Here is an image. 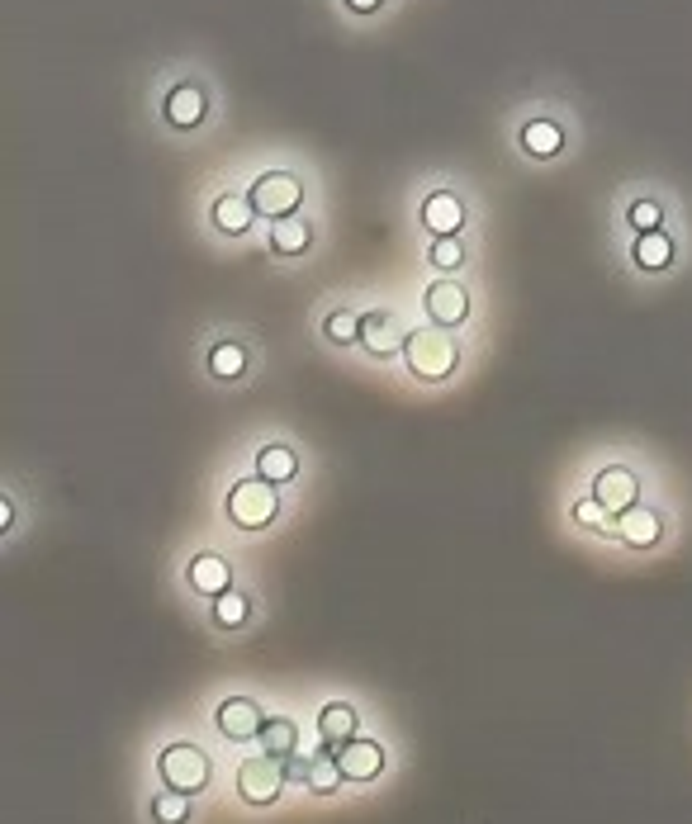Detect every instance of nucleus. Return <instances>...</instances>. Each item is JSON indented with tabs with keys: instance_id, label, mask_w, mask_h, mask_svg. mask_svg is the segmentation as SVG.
<instances>
[{
	"instance_id": "f257e3e1",
	"label": "nucleus",
	"mask_w": 692,
	"mask_h": 824,
	"mask_svg": "<svg viewBox=\"0 0 692 824\" xmlns=\"http://www.w3.org/2000/svg\"><path fill=\"white\" fill-rule=\"evenodd\" d=\"M403 360H408V370L418 379H427V384H437V379H446L451 370H456V360H460V346L446 332H408V341H403Z\"/></svg>"
},
{
	"instance_id": "f03ea898",
	"label": "nucleus",
	"mask_w": 692,
	"mask_h": 824,
	"mask_svg": "<svg viewBox=\"0 0 692 824\" xmlns=\"http://www.w3.org/2000/svg\"><path fill=\"white\" fill-rule=\"evenodd\" d=\"M275 512H280V498H275V484H266V479H242V484L228 493V517H233L242 531L271 526Z\"/></svg>"
},
{
	"instance_id": "7ed1b4c3",
	"label": "nucleus",
	"mask_w": 692,
	"mask_h": 824,
	"mask_svg": "<svg viewBox=\"0 0 692 824\" xmlns=\"http://www.w3.org/2000/svg\"><path fill=\"white\" fill-rule=\"evenodd\" d=\"M285 758H271V753H256L247 758L242 768H237V791H242V801H252V806H271L280 801V791H285Z\"/></svg>"
},
{
	"instance_id": "20e7f679",
	"label": "nucleus",
	"mask_w": 692,
	"mask_h": 824,
	"mask_svg": "<svg viewBox=\"0 0 692 824\" xmlns=\"http://www.w3.org/2000/svg\"><path fill=\"white\" fill-rule=\"evenodd\" d=\"M157 768H162L166 787L185 791V796L204 791V782H209V758H204V749H195V744H171V749L157 758Z\"/></svg>"
},
{
	"instance_id": "39448f33",
	"label": "nucleus",
	"mask_w": 692,
	"mask_h": 824,
	"mask_svg": "<svg viewBox=\"0 0 692 824\" xmlns=\"http://www.w3.org/2000/svg\"><path fill=\"white\" fill-rule=\"evenodd\" d=\"M252 209L256 214H266V218H290L294 209H299V199H304V185L290 176V171H266V176L252 185Z\"/></svg>"
},
{
	"instance_id": "423d86ee",
	"label": "nucleus",
	"mask_w": 692,
	"mask_h": 824,
	"mask_svg": "<svg viewBox=\"0 0 692 824\" xmlns=\"http://www.w3.org/2000/svg\"><path fill=\"white\" fill-rule=\"evenodd\" d=\"M422 308H427V318H432L437 327H460L465 318H470V294H465V285L441 280V285H432L427 294H422Z\"/></svg>"
},
{
	"instance_id": "0eeeda50",
	"label": "nucleus",
	"mask_w": 692,
	"mask_h": 824,
	"mask_svg": "<svg viewBox=\"0 0 692 824\" xmlns=\"http://www.w3.org/2000/svg\"><path fill=\"white\" fill-rule=\"evenodd\" d=\"M593 498L612 512V517H621L626 507H636L640 502V484H636V474L631 469H621V465H612V469H602L598 474V484H593Z\"/></svg>"
},
{
	"instance_id": "6e6552de",
	"label": "nucleus",
	"mask_w": 692,
	"mask_h": 824,
	"mask_svg": "<svg viewBox=\"0 0 692 824\" xmlns=\"http://www.w3.org/2000/svg\"><path fill=\"white\" fill-rule=\"evenodd\" d=\"M337 768H342L346 782H370L384 772V749L375 739H351L337 749Z\"/></svg>"
},
{
	"instance_id": "1a4fd4ad",
	"label": "nucleus",
	"mask_w": 692,
	"mask_h": 824,
	"mask_svg": "<svg viewBox=\"0 0 692 824\" xmlns=\"http://www.w3.org/2000/svg\"><path fill=\"white\" fill-rule=\"evenodd\" d=\"M403 341H408V332L399 327L394 313H365L361 318V346L370 356H394V351H403Z\"/></svg>"
},
{
	"instance_id": "9d476101",
	"label": "nucleus",
	"mask_w": 692,
	"mask_h": 824,
	"mask_svg": "<svg viewBox=\"0 0 692 824\" xmlns=\"http://www.w3.org/2000/svg\"><path fill=\"white\" fill-rule=\"evenodd\" d=\"M261 725H266V716H261V706H256V701L228 697L219 706V730L228 739H237V744H242V739H256V735H261Z\"/></svg>"
},
{
	"instance_id": "9b49d317",
	"label": "nucleus",
	"mask_w": 692,
	"mask_h": 824,
	"mask_svg": "<svg viewBox=\"0 0 692 824\" xmlns=\"http://www.w3.org/2000/svg\"><path fill=\"white\" fill-rule=\"evenodd\" d=\"M617 536L626 540V545H636V550H650L659 536H664V521H659V512H650V507H626L617 517Z\"/></svg>"
},
{
	"instance_id": "f8f14e48",
	"label": "nucleus",
	"mask_w": 692,
	"mask_h": 824,
	"mask_svg": "<svg viewBox=\"0 0 692 824\" xmlns=\"http://www.w3.org/2000/svg\"><path fill=\"white\" fill-rule=\"evenodd\" d=\"M422 223L437 237H456V228L465 223V204L451 190H437V195H427V204H422Z\"/></svg>"
},
{
	"instance_id": "ddd939ff",
	"label": "nucleus",
	"mask_w": 692,
	"mask_h": 824,
	"mask_svg": "<svg viewBox=\"0 0 692 824\" xmlns=\"http://www.w3.org/2000/svg\"><path fill=\"white\" fill-rule=\"evenodd\" d=\"M356 725H361V716L346 706V701H332L328 711L318 716V730H323V744H328L332 753L342 749V744H351L356 739Z\"/></svg>"
},
{
	"instance_id": "4468645a",
	"label": "nucleus",
	"mask_w": 692,
	"mask_h": 824,
	"mask_svg": "<svg viewBox=\"0 0 692 824\" xmlns=\"http://www.w3.org/2000/svg\"><path fill=\"white\" fill-rule=\"evenodd\" d=\"M228 583H233V569H228L219 555H195L190 559V588L195 592L219 597V592H228Z\"/></svg>"
},
{
	"instance_id": "2eb2a0df",
	"label": "nucleus",
	"mask_w": 692,
	"mask_h": 824,
	"mask_svg": "<svg viewBox=\"0 0 692 824\" xmlns=\"http://www.w3.org/2000/svg\"><path fill=\"white\" fill-rule=\"evenodd\" d=\"M166 119L181 128H195L204 119V90L200 86H176L166 95Z\"/></svg>"
},
{
	"instance_id": "dca6fc26",
	"label": "nucleus",
	"mask_w": 692,
	"mask_h": 824,
	"mask_svg": "<svg viewBox=\"0 0 692 824\" xmlns=\"http://www.w3.org/2000/svg\"><path fill=\"white\" fill-rule=\"evenodd\" d=\"M342 782H346V777H342V768H337V753L323 744V753H313L309 772H304V787L318 791V796H332V791L342 787Z\"/></svg>"
},
{
	"instance_id": "f3484780",
	"label": "nucleus",
	"mask_w": 692,
	"mask_h": 824,
	"mask_svg": "<svg viewBox=\"0 0 692 824\" xmlns=\"http://www.w3.org/2000/svg\"><path fill=\"white\" fill-rule=\"evenodd\" d=\"M299 460H294L290 446H266L256 455V479H266V484H290Z\"/></svg>"
},
{
	"instance_id": "a211bd4d",
	"label": "nucleus",
	"mask_w": 692,
	"mask_h": 824,
	"mask_svg": "<svg viewBox=\"0 0 692 824\" xmlns=\"http://www.w3.org/2000/svg\"><path fill=\"white\" fill-rule=\"evenodd\" d=\"M252 214H256L252 199H237V195H223L219 204H214V223H219L223 233H233V237L252 228Z\"/></svg>"
},
{
	"instance_id": "6ab92c4d",
	"label": "nucleus",
	"mask_w": 692,
	"mask_h": 824,
	"mask_svg": "<svg viewBox=\"0 0 692 824\" xmlns=\"http://www.w3.org/2000/svg\"><path fill=\"white\" fill-rule=\"evenodd\" d=\"M669 261H674V242H669V237L659 233V228L655 233H640V242H636V266L640 270H664Z\"/></svg>"
},
{
	"instance_id": "aec40b11",
	"label": "nucleus",
	"mask_w": 692,
	"mask_h": 824,
	"mask_svg": "<svg viewBox=\"0 0 692 824\" xmlns=\"http://www.w3.org/2000/svg\"><path fill=\"white\" fill-rule=\"evenodd\" d=\"M256 739H261V749L271 753V758H290L294 744H299V730H294L290 720H266Z\"/></svg>"
},
{
	"instance_id": "412c9836",
	"label": "nucleus",
	"mask_w": 692,
	"mask_h": 824,
	"mask_svg": "<svg viewBox=\"0 0 692 824\" xmlns=\"http://www.w3.org/2000/svg\"><path fill=\"white\" fill-rule=\"evenodd\" d=\"M209 370L219 379H242V370H247V351L237 346V341H219L214 351H209Z\"/></svg>"
},
{
	"instance_id": "4be33fe9",
	"label": "nucleus",
	"mask_w": 692,
	"mask_h": 824,
	"mask_svg": "<svg viewBox=\"0 0 692 824\" xmlns=\"http://www.w3.org/2000/svg\"><path fill=\"white\" fill-rule=\"evenodd\" d=\"M522 143H527L531 157H555V152H560V128L546 124V119H536V124H527Z\"/></svg>"
},
{
	"instance_id": "5701e85b",
	"label": "nucleus",
	"mask_w": 692,
	"mask_h": 824,
	"mask_svg": "<svg viewBox=\"0 0 692 824\" xmlns=\"http://www.w3.org/2000/svg\"><path fill=\"white\" fill-rule=\"evenodd\" d=\"M271 247H275V251H285V256L304 251V247H309V223L280 218V223H275V233H271Z\"/></svg>"
},
{
	"instance_id": "b1692460",
	"label": "nucleus",
	"mask_w": 692,
	"mask_h": 824,
	"mask_svg": "<svg viewBox=\"0 0 692 824\" xmlns=\"http://www.w3.org/2000/svg\"><path fill=\"white\" fill-rule=\"evenodd\" d=\"M574 521H579V526H593L598 536H617V521H612V512H607L598 498L574 502Z\"/></svg>"
},
{
	"instance_id": "393cba45",
	"label": "nucleus",
	"mask_w": 692,
	"mask_h": 824,
	"mask_svg": "<svg viewBox=\"0 0 692 824\" xmlns=\"http://www.w3.org/2000/svg\"><path fill=\"white\" fill-rule=\"evenodd\" d=\"M185 815H190V796L185 791H162L152 801V820L157 824H185Z\"/></svg>"
},
{
	"instance_id": "a878e982",
	"label": "nucleus",
	"mask_w": 692,
	"mask_h": 824,
	"mask_svg": "<svg viewBox=\"0 0 692 824\" xmlns=\"http://www.w3.org/2000/svg\"><path fill=\"white\" fill-rule=\"evenodd\" d=\"M247 611H252V607H247V597H242V592H233V588L214 597V621H219V626H242V621H247Z\"/></svg>"
},
{
	"instance_id": "bb28decb",
	"label": "nucleus",
	"mask_w": 692,
	"mask_h": 824,
	"mask_svg": "<svg viewBox=\"0 0 692 824\" xmlns=\"http://www.w3.org/2000/svg\"><path fill=\"white\" fill-rule=\"evenodd\" d=\"M432 266L437 270L465 266V242H460V237H437V247H432Z\"/></svg>"
},
{
	"instance_id": "cd10ccee",
	"label": "nucleus",
	"mask_w": 692,
	"mask_h": 824,
	"mask_svg": "<svg viewBox=\"0 0 692 824\" xmlns=\"http://www.w3.org/2000/svg\"><path fill=\"white\" fill-rule=\"evenodd\" d=\"M328 337L342 341V346L361 341V318H356V313H332V318H328Z\"/></svg>"
},
{
	"instance_id": "c85d7f7f",
	"label": "nucleus",
	"mask_w": 692,
	"mask_h": 824,
	"mask_svg": "<svg viewBox=\"0 0 692 824\" xmlns=\"http://www.w3.org/2000/svg\"><path fill=\"white\" fill-rule=\"evenodd\" d=\"M631 223H636L640 233H655L659 223H664V214H659V204H655V199H640L636 209H631Z\"/></svg>"
},
{
	"instance_id": "c756f323",
	"label": "nucleus",
	"mask_w": 692,
	"mask_h": 824,
	"mask_svg": "<svg viewBox=\"0 0 692 824\" xmlns=\"http://www.w3.org/2000/svg\"><path fill=\"white\" fill-rule=\"evenodd\" d=\"M346 5H351V10H375L380 0H346Z\"/></svg>"
}]
</instances>
